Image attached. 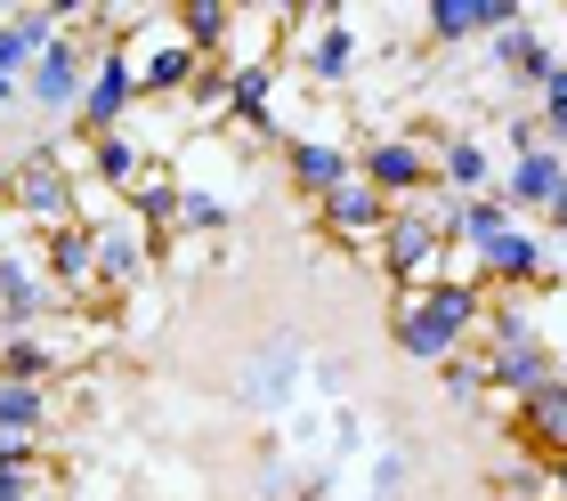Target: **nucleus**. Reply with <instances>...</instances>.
Masks as SVG:
<instances>
[{
	"instance_id": "obj_1",
	"label": "nucleus",
	"mask_w": 567,
	"mask_h": 501,
	"mask_svg": "<svg viewBox=\"0 0 567 501\" xmlns=\"http://www.w3.org/2000/svg\"><path fill=\"white\" fill-rule=\"evenodd\" d=\"M373 259L381 275H390V292H430V283H446L454 268V195H422V202H398L390 227L373 234Z\"/></svg>"
},
{
	"instance_id": "obj_2",
	"label": "nucleus",
	"mask_w": 567,
	"mask_h": 501,
	"mask_svg": "<svg viewBox=\"0 0 567 501\" xmlns=\"http://www.w3.org/2000/svg\"><path fill=\"white\" fill-rule=\"evenodd\" d=\"M486 307V283H430V292H398L390 300V340L414 364H446L471 348V324Z\"/></svg>"
},
{
	"instance_id": "obj_3",
	"label": "nucleus",
	"mask_w": 567,
	"mask_h": 501,
	"mask_svg": "<svg viewBox=\"0 0 567 501\" xmlns=\"http://www.w3.org/2000/svg\"><path fill=\"white\" fill-rule=\"evenodd\" d=\"M0 210H17L33 243L73 227V178L58 170V154L33 146V154H17V163H0Z\"/></svg>"
},
{
	"instance_id": "obj_4",
	"label": "nucleus",
	"mask_w": 567,
	"mask_h": 501,
	"mask_svg": "<svg viewBox=\"0 0 567 501\" xmlns=\"http://www.w3.org/2000/svg\"><path fill=\"white\" fill-rule=\"evenodd\" d=\"M357 178L381 195V202H422L430 187H437V170H430V146L414 138V129H381V138H365L357 146Z\"/></svg>"
},
{
	"instance_id": "obj_5",
	"label": "nucleus",
	"mask_w": 567,
	"mask_h": 501,
	"mask_svg": "<svg viewBox=\"0 0 567 501\" xmlns=\"http://www.w3.org/2000/svg\"><path fill=\"white\" fill-rule=\"evenodd\" d=\"M97 49H106V41H73V33H58V41L33 58V73L17 82V97H33L41 114H73V105H82V82H90V58H97Z\"/></svg>"
},
{
	"instance_id": "obj_6",
	"label": "nucleus",
	"mask_w": 567,
	"mask_h": 501,
	"mask_svg": "<svg viewBox=\"0 0 567 501\" xmlns=\"http://www.w3.org/2000/svg\"><path fill=\"white\" fill-rule=\"evenodd\" d=\"M486 65H495L511 90H544L551 73L567 65V49H559L535 17H519V24H503V33H486Z\"/></svg>"
},
{
	"instance_id": "obj_7",
	"label": "nucleus",
	"mask_w": 567,
	"mask_h": 501,
	"mask_svg": "<svg viewBox=\"0 0 567 501\" xmlns=\"http://www.w3.org/2000/svg\"><path fill=\"white\" fill-rule=\"evenodd\" d=\"M284 178H292L308 202H324L341 178H357V138L349 129H300V138L284 146Z\"/></svg>"
},
{
	"instance_id": "obj_8",
	"label": "nucleus",
	"mask_w": 567,
	"mask_h": 501,
	"mask_svg": "<svg viewBox=\"0 0 567 501\" xmlns=\"http://www.w3.org/2000/svg\"><path fill=\"white\" fill-rule=\"evenodd\" d=\"M131 105H138V82H131V58L106 41L90 58V82H82V105H73V122H82V138H106V129L131 122Z\"/></svg>"
},
{
	"instance_id": "obj_9",
	"label": "nucleus",
	"mask_w": 567,
	"mask_h": 501,
	"mask_svg": "<svg viewBox=\"0 0 567 501\" xmlns=\"http://www.w3.org/2000/svg\"><path fill=\"white\" fill-rule=\"evenodd\" d=\"M511 445H519V461H567V373H551L544 388H527L519 413H511Z\"/></svg>"
},
{
	"instance_id": "obj_10",
	"label": "nucleus",
	"mask_w": 567,
	"mask_h": 501,
	"mask_svg": "<svg viewBox=\"0 0 567 501\" xmlns=\"http://www.w3.org/2000/svg\"><path fill=\"white\" fill-rule=\"evenodd\" d=\"M49 307H58V292L41 275V243H9L0 251V332L49 324Z\"/></svg>"
},
{
	"instance_id": "obj_11",
	"label": "nucleus",
	"mask_w": 567,
	"mask_h": 501,
	"mask_svg": "<svg viewBox=\"0 0 567 501\" xmlns=\"http://www.w3.org/2000/svg\"><path fill=\"white\" fill-rule=\"evenodd\" d=\"M430 170H437V195H454V202H471L495 187V154H486L478 129H430Z\"/></svg>"
},
{
	"instance_id": "obj_12",
	"label": "nucleus",
	"mask_w": 567,
	"mask_h": 501,
	"mask_svg": "<svg viewBox=\"0 0 567 501\" xmlns=\"http://www.w3.org/2000/svg\"><path fill=\"white\" fill-rule=\"evenodd\" d=\"M519 219H559L567 210V154L544 146V154H519V163L503 170V187H495Z\"/></svg>"
},
{
	"instance_id": "obj_13",
	"label": "nucleus",
	"mask_w": 567,
	"mask_h": 501,
	"mask_svg": "<svg viewBox=\"0 0 567 501\" xmlns=\"http://www.w3.org/2000/svg\"><path fill=\"white\" fill-rule=\"evenodd\" d=\"M90 243H97V292H122V283H138V275H146V259H154V234H146L122 202L90 227Z\"/></svg>"
},
{
	"instance_id": "obj_14",
	"label": "nucleus",
	"mask_w": 567,
	"mask_h": 501,
	"mask_svg": "<svg viewBox=\"0 0 567 501\" xmlns=\"http://www.w3.org/2000/svg\"><path fill=\"white\" fill-rule=\"evenodd\" d=\"M317 227L332 234V243H349V251H365L381 227H390V202H381L365 178H341V187H332L324 202H317Z\"/></svg>"
},
{
	"instance_id": "obj_15",
	"label": "nucleus",
	"mask_w": 567,
	"mask_h": 501,
	"mask_svg": "<svg viewBox=\"0 0 567 501\" xmlns=\"http://www.w3.org/2000/svg\"><path fill=\"white\" fill-rule=\"evenodd\" d=\"M527 9L519 0H430L422 9V33L437 49H454V41H486V33H503V24H519Z\"/></svg>"
},
{
	"instance_id": "obj_16",
	"label": "nucleus",
	"mask_w": 567,
	"mask_h": 501,
	"mask_svg": "<svg viewBox=\"0 0 567 501\" xmlns=\"http://www.w3.org/2000/svg\"><path fill=\"white\" fill-rule=\"evenodd\" d=\"M58 420V380H0V445H41Z\"/></svg>"
},
{
	"instance_id": "obj_17",
	"label": "nucleus",
	"mask_w": 567,
	"mask_h": 501,
	"mask_svg": "<svg viewBox=\"0 0 567 501\" xmlns=\"http://www.w3.org/2000/svg\"><path fill=\"white\" fill-rule=\"evenodd\" d=\"M478 373L495 397H527V388H544L559 373V356L544 348V340H527V348H478Z\"/></svg>"
},
{
	"instance_id": "obj_18",
	"label": "nucleus",
	"mask_w": 567,
	"mask_h": 501,
	"mask_svg": "<svg viewBox=\"0 0 567 501\" xmlns=\"http://www.w3.org/2000/svg\"><path fill=\"white\" fill-rule=\"evenodd\" d=\"M58 33H65L58 9H17V17H0V82H24L33 58H41Z\"/></svg>"
},
{
	"instance_id": "obj_19",
	"label": "nucleus",
	"mask_w": 567,
	"mask_h": 501,
	"mask_svg": "<svg viewBox=\"0 0 567 501\" xmlns=\"http://www.w3.org/2000/svg\"><path fill=\"white\" fill-rule=\"evenodd\" d=\"M122 210H131L154 243H163V227L178 219V163H146L131 187H122Z\"/></svg>"
},
{
	"instance_id": "obj_20",
	"label": "nucleus",
	"mask_w": 567,
	"mask_h": 501,
	"mask_svg": "<svg viewBox=\"0 0 567 501\" xmlns=\"http://www.w3.org/2000/svg\"><path fill=\"white\" fill-rule=\"evenodd\" d=\"M511 227H519V210H511L495 187L471 195V202H454V251H471V259L495 243V234H511Z\"/></svg>"
},
{
	"instance_id": "obj_21",
	"label": "nucleus",
	"mask_w": 567,
	"mask_h": 501,
	"mask_svg": "<svg viewBox=\"0 0 567 501\" xmlns=\"http://www.w3.org/2000/svg\"><path fill=\"white\" fill-rule=\"evenodd\" d=\"M146 170V154H138V138H131V129H106V138H90V187H106L114 202H122V187H131V178Z\"/></svg>"
},
{
	"instance_id": "obj_22",
	"label": "nucleus",
	"mask_w": 567,
	"mask_h": 501,
	"mask_svg": "<svg viewBox=\"0 0 567 501\" xmlns=\"http://www.w3.org/2000/svg\"><path fill=\"white\" fill-rule=\"evenodd\" d=\"M437 373H446V397H454V405H478V397H486L478 348H462V356H446V364H437Z\"/></svg>"
},
{
	"instance_id": "obj_23",
	"label": "nucleus",
	"mask_w": 567,
	"mask_h": 501,
	"mask_svg": "<svg viewBox=\"0 0 567 501\" xmlns=\"http://www.w3.org/2000/svg\"><path fill=\"white\" fill-rule=\"evenodd\" d=\"M503 146H511V163H519V154H544L551 138H544V122H535V114H511L503 122Z\"/></svg>"
},
{
	"instance_id": "obj_24",
	"label": "nucleus",
	"mask_w": 567,
	"mask_h": 501,
	"mask_svg": "<svg viewBox=\"0 0 567 501\" xmlns=\"http://www.w3.org/2000/svg\"><path fill=\"white\" fill-rule=\"evenodd\" d=\"M535 501H567V461H544V469H535Z\"/></svg>"
},
{
	"instance_id": "obj_25",
	"label": "nucleus",
	"mask_w": 567,
	"mask_h": 501,
	"mask_svg": "<svg viewBox=\"0 0 567 501\" xmlns=\"http://www.w3.org/2000/svg\"><path fill=\"white\" fill-rule=\"evenodd\" d=\"M0 105H17V82H0Z\"/></svg>"
}]
</instances>
